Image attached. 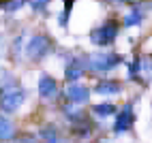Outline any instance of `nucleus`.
Masks as SVG:
<instances>
[{"instance_id":"f3484780","label":"nucleus","mask_w":152,"mask_h":143,"mask_svg":"<svg viewBox=\"0 0 152 143\" xmlns=\"http://www.w3.org/2000/svg\"><path fill=\"white\" fill-rule=\"evenodd\" d=\"M26 2H28V0H7V2H4V11H7V13H15V11H19Z\"/></svg>"},{"instance_id":"f257e3e1","label":"nucleus","mask_w":152,"mask_h":143,"mask_svg":"<svg viewBox=\"0 0 152 143\" xmlns=\"http://www.w3.org/2000/svg\"><path fill=\"white\" fill-rule=\"evenodd\" d=\"M118 34H120V22L116 17H109L103 24H99L96 28L90 30V43L96 47H109L116 43Z\"/></svg>"},{"instance_id":"4be33fe9","label":"nucleus","mask_w":152,"mask_h":143,"mask_svg":"<svg viewBox=\"0 0 152 143\" xmlns=\"http://www.w3.org/2000/svg\"><path fill=\"white\" fill-rule=\"evenodd\" d=\"M4 2H7V0H0V9H4Z\"/></svg>"},{"instance_id":"f8f14e48","label":"nucleus","mask_w":152,"mask_h":143,"mask_svg":"<svg viewBox=\"0 0 152 143\" xmlns=\"http://www.w3.org/2000/svg\"><path fill=\"white\" fill-rule=\"evenodd\" d=\"M92 113L96 118H109V115L116 113V105L114 103H99V105L92 107Z\"/></svg>"},{"instance_id":"20e7f679","label":"nucleus","mask_w":152,"mask_h":143,"mask_svg":"<svg viewBox=\"0 0 152 143\" xmlns=\"http://www.w3.org/2000/svg\"><path fill=\"white\" fill-rule=\"evenodd\" d=\"M24 98H26V92L17 83L9 86V88H2L0 90V109H2L4 113H13V111H17L22 107Z\"/></svg>"},{"instance_id":"2eb2a0df","label":"nucleus","mask_w":152,"mask_h":143,"mask_svg":"<svg viewBox=\"0 0 152 143\" xmlns=\"http://www.w3.org/2000/svg\"><path fill=\"white\" fill-rule=\"evenodd\" d=\"M144 77L146 81H152V56H141V68H139V79Z\"/></svg>"},{"instance_id":"9d476101","label":"nucleus","mask_w":152,"mask_h":143,"mask_svg":"<svg viewBox=\"0 0 152 143\" xmlns=\"http://www.w3.org/2000/svg\"><path fill=\"white\" fill-rule=\"evenodd\" d=\"M120 90H122V83H120L118 79H99L94 83V92L101 96H114V94H120Z\"/></svg>"},{"instance_id":"39448f33","label":"nucleus","mask_w":152,"mask_h":143,"mask_svg":"<svg viewBox=\"0 0 152 143\" xmlns=\"http://www.w3.org/2000/svg\"><path fill=\"white\" fill-rule=\"evenodd\" d=\"M84 73H88V64H86V56H73L66 60L64 66V79L69 83H77V79H82Z\"/></svg>"},{"instance_id":"6ab92c4d","label":"nucleus","mask_w":152,"mask_h":143,"mask_svg":"<svg viewBox=\"0 0 152 143\" xmlns=\"http://www.w3.org/2000/svg\"><path fill=\"white\" fill-rule=\"evenodd\" d=\"M22 52V36H17V38H13V43H11V54L17 58V54ZM13 58V60H15Z\"/></svg>"},{"instance_id":"f03ea898","label":"nucleus","mask_w":152,"mask_h":143,"mask_svg":"<svg viewBox=\"0 0 152 143\" xmlns=\"http://www.w3.org/2000/svg\"><path fill=\"white\" fill-rule=\"evenodd\" d=\"M124 60L118 52H99L92 56H86V64H88V73H109L114 70L116 66H120Z\"/></svg>"},{"instance_id":"aec40b11","label":"nucleus","mask_w":152,"mask_h":143,"mask_svg":"<svg viewBox=\"0 0 152 143\" xmlns=\"http://www.w3.org/2000/svg\"><path fill=\"white\" fill-rule=\"evenodd\" d=\"M19 143H39V141L32 135H24V137H19Z\"/></svg>"},{"instance_id":"5701e85b","label":"nucleus","mask_w":152,"mask_h":143,"mask_svg":"<svg viewBox=\"0 0 152 143\" xmlns=\"http://www.w3.org/2000/svg\"><path fill=\"white\" fill-rule=\"evenodd\" d=\"M96 143H109V141H105V139H101V141H96Z\"/></svg>"},{"instance_id":"4468645a","label":"nucleus","mask_w":152,"mask_h":143,"mask_svg":"<svg viewBox=\"0 0 152 143\" xmlns=\"http://www.w3.org/2000/svg\"><path fill=\"white\" fill-rule=\"evenodd\" d=\"M62 2H64V7H62V11H60V15H58V24L62 26V28H66V26H69V17H71V11H73L75 0H62Z\"/></svg>"},{"instance_id":"412c9836","label":"nucleus","mask_w":152,"mask_h":143,"mask_svg":"<svg viewBox=\"0 0 152 143\" xmlns=\"http://www.w3.org/2000/svg\"><path fill=\"white\" fill-rule=\"evenodd\" d=\"M103 2H109V4H118V0H103Z\"/></svg>"},{"instance_id":"ddd939ff","label":"nucleus","mask_w":152,"mask_h":143,"mask_svg":"<svg viewBox=\"0 0 152 143\" xmlns=\"http://www.w3.org/2000/svg\"><path fill=\"white\" fill-rule=\"evenodd\" d=\"M41 135H43L45 143H69L66 139H62V137L58 135V130H56L54 126H45V128L41 130Z\"/></svg>"},{"instance_id":"0eeeda50","label":"nucleus","mask_w":152,"mask_h":143,"mask_svg":"<svg viewBox=\"0 0 152 143\" xmlns=\"http://www.w3.org/2000/svg\"><path fill=\"white\" fill-rule=\"evenodd\" d=\"M60 94V88H58V81L52 77L43 73L41 77H39V96H41L43 100H56Z\"/></svg>"},{"instance_id":"423d86ee","label":"nucleus","mask_w":152,"mask_h":143,"mask_svg":"<svg viewBox=\"0 0 152 143\" xmlns=\"http://www.w3.org/2000/svg\"><path fill=\"white\" fill-rule=\"evenodd\" d=\"M133 124H135V111H133V105L126 103L124 107H120L118 113H116L114 132L116 135H124V132H129L131 128H133Z\"/></svg>"},{"instance_id":"1a4fd4ad","label":"nucleus","mask_w":152,"mask_h":143,"mask_svg":"<svg viewBox=\"0 0 152 143\" xmlns=\"http://www.w3.org/2000/svg\"><path fill=\"white\" fill-rule=\"evenodd\" d=\"M146 13H148V9H146V2H135V4H131V11L122 17V26L124 28H133V26H139L141 22L146 19Z\"/></svg>"},{"instance_id":"7ed1b4c3","label":"nucleus","mask_w":152,"mask_h":143,"mask_svg":"<svg viewBox=\"0 0 152 143\" xmlns=\"http://www.w3.org/2000/svg\"><path fill=\"white\" fill-rule=\"evenodd\" d=\"M52 49H54V38L45 32H39V34H32L26 43V56L32 62H41L43 58L52 54Z\"/></svg>"},{"instance_id":"dca6fc26","label":"nucleus","mask_w":152,"mask_h":143,"mask_svg":"<svg viewBox=\"0 0 152 143\" xmlns=\"http://www.w3.org/2000/svg\"><path fill=\"white\" fill-rule=\"evenodd\" d=\"M139 68H141V56H135L129 62V73H126L131 81H139Z\"/></svg>"},{"instance_id":"6e6552de","label":"nucleus","mask_w":152,"mask_h":143,"mask_svg":"<svg viewBox=\"0 0 152 143\" xmlns=\"http://www.w3.org/2000/svg\"><path fill=\"white\" fill-rule=\"evenodd\" d=\"M64 96L71 105H86L90 100V90L82 83H69L64 90Z\"/></svg>"},{"instance_id":"9b49d317","label":"nucleus","mask_w":152,"mask_h":143,"mask_svg":"<svg viewBox=\"0 0 152 143\" xmlns=\"http://www.w3.org/2000/svg\"><path fill=\"white\" fill-rule=\"evenodd\" d=\"M15 137V124L9 118L0 115V141H11Z\"/></svg>"},{"instance_id":"a211bd4d","label":"nucleus","mask_w":152,"mask_h":143,"mask_svg":"<svg viewBox=\"0 0 152 143\" xmlns=\"http://www.w3.org/2000/svg\"><path fill=\"white\" fill-rule=\"evenodd\" d=\"M28 2H30V7H32V11H37V13H45L52 0H28Z\"/></svg>"}]
</instances>
